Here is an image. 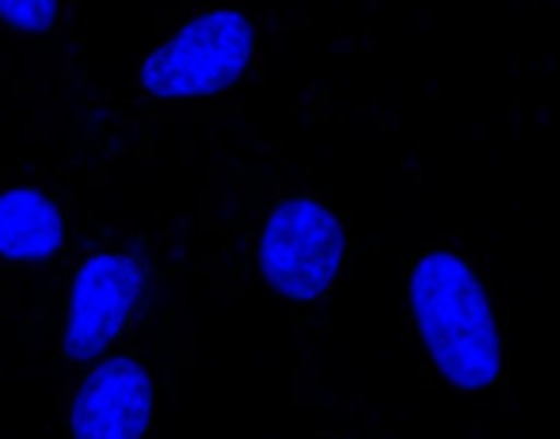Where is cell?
<instances>
[{"label": "cell", "instance_id": "obj_2", "mask_svg": "<svg viewBox=\"0 0 560 439\" xmlns=\"http://www.w3.org/2000/svg\"><path fill=\"white\" fill-rule=\"evenodd\" d=\"M256 50V27L236 8H210L153 46L138 81L156 100H199L233 89Z\"/></svg>", "mask_w": 560, "mask_h": 439}, {"label": "cell", "instance_id": "obj_7", "mask_svg": "<svg viewBox=\"0 0 560 439\" xmlns=\"http://www.w3.org/2000/svg\"><path fill=\"white\" fill-rule=\"evenodd\" d=\"M61 20V0H0V23L15 35H50Z\"/></svg>", "mask_w": 560, "mask_h": 439}, {"label": "cell", "instance_id": "obj_4", "mask_svg": "<svg viewBox=\"0 0 560 439\" xmlns=\"http://www.w3.org/2000/svg\"><path fill=\"white\" fill-rule=\"evenodd\" d=\"M145 291V268L126 253H96L77 268L61 348L73 363H96L118 340Z\"/></svg>", "mask_w": 560, "mask_h": 439}, {"label": "cell", "instance_id": "obj_3", "mask_svg": "<svg viewBox=\"0 0 560 439\" xmlns=\"http://www.w3.org/2000/svg\"><path fill=\"white\" fill-rule=\"evenodd\" d=\"M343 226L325 203L287 199L271 210L259 238V268L279 294L313 302L336 284L343 268Z\"/></svg>", "mask_w": 560, "mask_h": 439}, {"label": "cell", "instance_id": "obj_5", "mask_svg": "<svg viewBox=\"0 0 560 439\" xmlns=\"http://www.w3.org/2000/svg\"><path fill=\"white\" fill-rule=\"evenodd\" d=\"M153 425V379L133 356H107L84 374L69 405L73 439H145Z\"/></svg>", "mask_w": 560, "mask_h": 439}, {"label": "cell", "instance_id": "obj_1", "mask_svg": "<svg viewBox=\"0 0 560 439\" xmlns=\"http://www.w3.org/2000/svg\"><path fill=\"white\" fill-rule=\"evenodd\" d=\"M412 313L431 359L454 386L480 390L495 382L503 367L500 328L485 287L462 256L428 253L416 264Z\"/></svg>", "mask_w": 560, "mask_h": 439}, {"label": "cell", "instance_id": "obj_6", "mask_svg": "<svg viewBox=\"0 0 560 439\" xmlns=\"http://www.w3.org/2000/svg\"><path fill=\"white\" fill-rule=\"evenodd\" d=\"M66 245L61 207L38 187L0 192V256L20 264L50 261Z\"/></svg>", "mask_w": 560, "mask_h": 439}]
</instances>
